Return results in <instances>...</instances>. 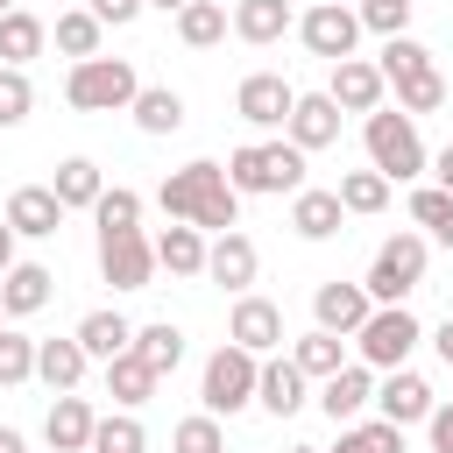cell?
Returning a JSON list of instances; mask_svg holds the SVG:
<instances>
[{"label":"cell","instance_id":"cell-13","mask_svg":"<svg viewBox=\"0 0 453 453\" xmlns=\"http://www.w3.org/2000/svg\"><path fill=\"white\" fill-rule=\"evenodd\" d=\"M368 403H375V368H368V361H340V368L319 382V411H326L333 425H354Z\"/></svg>","mask_w":453,"mask_h":453},{"label":"cell","instance_id":"cell-1","mask_svg":"<svg viewBox=\"0 0 453 453\" xmlns=\"http://www.w3.org/2000/svg\"><path fill=\"white\" fill-rule=\"evenodd\" d=\"M156 205H163L170 219L198 226V234H226V226H241V191L226 184V163H212V156L170 170V177L156 184Z\"/></svg>","mask_w":453,"mask_h":453},{"label":"cell","instance_id":"cell-7","mask_svg":"<svg viewBox=\"0 0 453 453\" xmlns=\"http://www.w3.org/2000/svg\"><path fill=\"white\" fill-rule=\"evenodd\" d=\"M255 368H262V354H248V347H234V340H226V347L205 361V382H198L205 411H212V418L248 411V403H255Z\"/></svg>","mask_w":453,"mask_h":453},{"label":"cell","instance_id":"cell-51","mask_svg":"<svg viewBox=\"0 0 453 453\" xmlns=\"http://www.w3.org/2000/svg\"><path fill=\"white\" fill-rule=\"evenodd\" d=\"M7 262H14V226L0 219V269H7Z\"/></svg>","mask_w":453,"mask_h":453},{"label":"cell","instance_id":"cell-48","mask_svg":"<svg viewBox=\"0 0 453 453\" xmlns=\"http://www.w3.org/2000/svg\"><path fill=\"white\" fill-rule=\"evenodd\" d=\"M432 347H439V361H446V368H453V311H446V319H439V333H432Z\"/></svg>","mask_w":453,"mask_h":453},{"label":"cell","instance_id":"cell-2","mask_svg":"<svg viewBox=\"0 0 453 453\" xmlns=\"http://www.w3.org/2000/svg\"><path fill=\"white\" fill-rule=\"evenodd\" d=\"M226 184L241 198H290V191H304V149L297 142H241L226 156Z\"/></svg>","mask_w":453,"mask_h":453},{"label":"cell","instance_id":"cell-42","mask_svg":"<svg viewBox=\"0 0 453 453\" xmlns=\"http://www.w3.org/2000/svg\"><path fill=\"white\" fill-rule=\"evenodd\" d=\"M28 375H35V340L14 333V326H0V389H14Z\"/></svg>","mask_w":453,"mask_h":453},{"label":"cell","instance_id":"cell-27","mask_svg":"<svg viewBox=\"0 0 453 453\" xmlns=\"http://www.w3.org/2000/svg\"><path fill=\"white\" fill-rule=\"evenodd\" d=\"M42 42H50L42 14H28V7H7V14H0V64L28 71V57H42Z\"/></svg>","mask_w":453,"mask_h":453},{"label":"cell","instance_id":"cell-21","mask_svg":"<svg viewBox=\"0 0 453 453\" xmlns=\"http://www.w3.org/2000/svg\"><path fill=\"white\" fill-rule=\"evenodd\" d=\"M368 311H375V297H368L361 283H340V276H333V283H319V290H311V319H319L326 333H340V340H347Z\"/></svg>","mask_w":453,"mask_h":453},{"label":"cell","instance_id":"cell-19","mask_svg":"<svg viewBox=\"0 0 453 453\" xmlns=\"http://www.w3.org/2000/svg\"><path fill=\"white\" fill-rule=\"evenodd\" d=\"M92 403L78 396V389H57L50 396V418H42V439L57 446V453H92Z\"/></svg>","mask_w":453,"mask_h":453},{"label":"cell","instance_id":"cell-54","mask_svg":"<svg viewBox=\"0 0 453 453\" xmlns=\"http://www.w3.org/2000/svg\"><path fill=\"white\" fill-rule=\"evenodd\" d=\"M283 453H326V446H283Z\"/></svg>","mask_w":453,"mask_h":453},{"label":"cell","instance_id":"cell-25","mask_svg":"<svg viewBox=\"0 0 453 453\" xmlns=\"http://www.w3.org/2000/svg\"><path fill=\"white\" fill-rule=\"evenodd\" d=\"M85 368H92V354L78 347V333H64V340H35V375H42L50 389H78Z\"/></svg>","mask_w":453,"mask_h":453},{"label":"cell","instance_id":"cell-12","mask_svg":"<svg viewBox=\"0 0 453 453\" xmlns=\"http://www.w3.org/2000/svg\"><path fill=\"white\" fill-rule=\"evenodd\" d=\"M304 389H311V375H304L290 354H262V368H255V403H262L269 418H297V411L311 403Z\"/></svg>","mask_w":453,"mask_h":453},{"label":"cell","instance_id":"cell-3","mask_svg":"<svg viewBox=\"0 0 453 453\" xmlns=\"http://www.w3.org/2000/svg\"><path fill=\"white\" fill-rule=\"evenodd\" d=\"M361 142H368V170H382L389 184H411L425 170V142H418V120L403 106H375L361 120Z\"/></svg>","mask_w":453,"mask_h":453},{"label":"cell","instance_id":"cell-41","mask_svg":"<svg viewBox=\"0 0 453 453\" xmlns=\"http://www.w3.org/2000/svg\"><path fill=\"white\" fill-rule=\"evenodd\" d=\"M170 453H226V432H219V418H212V411L184 418V425L170 432Z\"/></svg>","mask_w":453,"mask_h":453},{"label":"cell","instance_id":"cell-36","mask_svg":"<svg viewBox=\"0 0 453 453\" xmlns=\"http://www.w3.org/2000/svg\"><path fill=\"white\" fill-rule=\"evenodd\" d=\"M92 453H149L142 418H134V411H106V418L92 425Z\"/></svg>","mask_w":453,"mask_h":453},{"label":"cell","instance_id":"cell-10","mask_svg":"<svg viewBox=\"0 0 453 453\" xmlns=\"http://www.w3.org/2000/svg\"><path fill=\"white\" fill-rule=\"evenodd\" d=\"M290 106H297V85H290L283 71H248L241 92H234V113H241L248 127H283Z\"/></svg>","mask_w":453,"mask_h":453},{"label":"cell","instance_id":"cell-57","mask_svg":"<svg viewBox=\"0 0 453 453\" xmlns=\"http://www.w3.org/2000/svg\"><path fill=\"white\" fill-rule=\"evenodd\" d=\"M304 7H319V0H304Z\"/></svg>","mask_w":453,"mask_h":453},{"label":"cell","instance_id":"cell-58","mask_svg":"<svg viewBox=\"0 0 453 453\" xmlns=\"http://www.w3.org/2000/svg\"><path fill=\"white\" fill-rule=\"evenodd\" d=\"M50 453H57V446H50Z\"/></svg>","mask_w":453,"mask_h":453},{"label":"cell","instance_id":"cell-37","mask_svg":"<svg viewBox=\"0 0 453 453\" xmlns=\"http://www.w3.org/2000/svg\"><path fill=\"white\" fill-rule=\"evenodd\" d=\"M333 453H403V425H389V418H354Z\"/></svg>","mask_w":453,"mask_h":453},{"label":"cell","instance_id":"cell-45","mask_svg":"<svg viewBox=\"0 0 453 453\" xmlns=\"http://www.w3.org/2000/svg\"><path fill=\"white\" fill-rule=\"evenodd\" d=\"M446 205H453V191H439V184H418V191H411V219H418V226H439Z\"/></svg>","mask_w":453,"mask_h":453},{"label":"cell","instance_id":"cell-53","mask_svg":"<svg viewBox=\"0 0 453 453\" xmlns=\"http://www.w3.org/2000/svg\"><path fill=\"white\" fill-rule=\"evenodd\" d=\"M149 7H163V14H177V7H184V0H149Z\"/></svg>","mask_w":453,"mask_h":453},{"label":"cell","instance_id":"cell-33","mask_svg":"<svg viewBox=\"0 0 453 453\" xmlns=\"http://www.w3.org/2000/svg\"><path fill=\"white\" fill-rule=\"evenodd\" d=\"M134 354L156 368V382L163 375H177V361H184V333L170 326V319H156V326H134Z\"/></svg>","mask_w":453,"mask_h":453},{"label":"cell","instance_id":"cell-11","mask_svg":"<svg viewBox=\"0 0 453 453\" xmlns=\"http://www.w3.org/2000/svg\"><path fill=\"white\" fill-rule=\"evenodd\" d=\"M226 340H234V347H248V354H276V347H283V304H269V297L241 290V297H234V311H226Z\"/></svg>","mask_w":453,"mask_h":453},{"label":"cell","instance_id":"cell-38","mask_svg":"<svg viewBox=\"0 0 453 453\" xmlns=\"http://www.w3.org/2000/svg\"><path fill=\"white\" fill-rule=\"evenodd\" d=\"M333 191H340L347 212H382V205H389V177H382V170H347Z\"/></svg>","mask_w":453,"mask_h":453},{"label":"cell","instance_id":"cell-5","mask_svg":"<svg viewBox=\"0 0 453 453\" xmlns=\"http://www.w3.org/2000/svg\"><path fill=\"white\" fill-rule=\"evenodd\" d=\"M347 340H354V347H361V361L382 375V368H403V361H411V347L425 340V326H418L403 304H375V311H368Z\"/></svg>","mask_w":453,"mask_h":453},{"label":"cell","instance_id":"cell-24","mask_svg":"<svg viewBox=\"0 0 453 453\" xmlns=\"http://www.w3.org/2000/svg\"><path fill=\"white\" fill-rule=\"evenodd\" d=\"M50 191H57V205H64V212H92V205H99V191H106V177H99V163H92V156H64V163H57V177H50Z\"/></svg>","mask_w":453,"mask_h":453},{"label":"cell","instance_id":"cell-47","mask_svg":"<svg viewBox=\"0 0 453 453\" xmlns=\"http://www.w3.org/2000/svg\"><path fill=\"white\" fill-rule=\"evenodd\" d=\"M425 432H432V453H453V403H432Z\"/></svg>","mask_w":453,"mask_h":453},{"label":"cell","instance_id":"cell-52","mask_svg":"<svg viewBox=\"0 0 453 453\" xmlns=\"http://www.w3.org/2000/svg\"><path fill=\"white\" fill-rule=\"evenodd\" d=\"M432 241H446V248H453V205H446V219L432 226Z\"/></svg>","mask_w":453,"mask_h":453},{"label":"cell","instance_id":"cell-29","mask_svg":"<svg viewBox=\"0 0 453 453\" xmlns=\"http://www.w3.org/2000/svg\"><path fill=\"white\" fill-rule=\"evenodd\" d=\"M127 113H134L142 134H177V127H184V92H170V85H142Z\"/></svg>","mask_w":453,"mask_h":453},{"label":"cell","instance_id":"cell-17","mask_svg":"<svg viewBox=\"0 0 453 453\" xmlns=\"http://www.w3.org/2000/svg\"><path fill=\"white\" fill-rule=\"evenodd\" d=\"M382 92H389V85H382V71H375L368 57H340L333 78H326V99H333L340 113H375Z\"/></svg>","mask_w":453,"mask_h":453},{"label":"cell","instance_id":"cell-18","mask_svg":"<svg viewBox=\"0 0 453 453\" xmlns=\"http://www.w3.org/2000/svg\"><path fill=\"white\" fill-rule=\"evenodd\" d=\"M283 142H297L304 156H311V149H333V142H340V106H333L326 92H297V106H290V120H283Z\"/></svg>","mask_w":453,"mask_h":453},{"label":"cell","instance_id":"cell-15","mask_svg":"<svg viewBox=\"0 0 453 453\" xmlns=\"http://www.w3.org/2000/svg\"><path fill=\"white\" fill-rule=\"evenodd\" d=\"M255 269H262V255H255V241H248L241 226H226V234H212V241H205V276H212L219 290H234V297H241V290L255 283Z\"/></svg>","mask_w":453,"mask_h":453},{"label":"cell","instance_id":"cell-35","mask_svg":"<svg viewBox=\"0 0 453 453\" xmlns=\"http://www.w3.org/2000/svg\"><path fill=\"white\" fill-rule=\"evenodd\" d=\"M389 85H396V106H403L411 120L446 106V78H439V64H425V71H411V78H389Z\"/></svg>","mask_w":453,"mask_h":453},{"label":"cell","instance_id":"cell-50","mask_svg":"<svg viewBox=\"0 0 453 453\" xmlns=\"http://www.w3.org/2000/svg\"><path fill=\"white\" fill-rule=\"evenodd\" d=\"M0 453H28V439H21L14 425H0Z\"/></svg>","mask_w":453,"mask_h":453},{"label":"cell","instance_id":"cell-40","mask_svg":"<svg viewBox=\"0 0 453 453\" xmlns=\"http://www.w3.org/2000/svg\"><path fill=\"white\" fill-rule=\"evenodd\" d=\"M92 219H99V234H127V226H142V191H127V184H113V191H99V205H92Z\"/></svg>","mask_w":453,"mask_h":453},{"label":"cell","instance_id":"cell-39","mask_svg":"<svg viewBox=\"0 0 453 453\" xmlns=\"http://www.w3.org/2000/svg\"><path fill=\"white\" fill-rule=\"evenodd\" d=\"M425 64H432V50H425L418 35H382V57H375L382 85H389V78H411V71H425Z\"/></svg>","mask_w":453,"mask_h":453},{"label":"cell","instance_id":"cell-22","mask_svg":"<svg viewBox=\"0 0 453 453\" xmlns=\"http://www.w3.org/2000/svg\"><path fill=\"white\" fill-rule=\"evenodd\" d=\"M226 28H234L241 42H255V50H269V42H283V35L297 28V14H290V0H234Z\"/></svg>","mask_w":453,"mask_h":453},{"label":"cell","instance_id":"cell-23","mask_svg":"<svg viewBox=\"0 0 453 453\" xmlns=\"http://www.w3.org/2000/svg\"><path fill=\"white\" fill-rule=\"evenodd\" d=\"M340 219H347V205H340V191H290V226H297V241H333L340 234Z\"/></svg>","mask_w":453,"mask_h":453},{"label":"cell","instance_id":"cell-16","mask_svg":"<svg viewBox=\"0 0 453 453\" xmlns=\"http://www.w3.org/2000/svg\"><path fill=\"white\" fill-rule=\"evenodd\" d=\"M375 411H382L389 425H425V418H432V382H425L418 368H382Z\"/></svg>","mask_w":453,"mask_h":453},{"label":"cell","instance_id":"cell-28","mask_svg":"<svg viewBox=\"0 0 453 453\" xmlns=\"http://www.w3.org/2000/svg\"><path fill=\"white\" fill-rule=\"evenodd\" d=\"M156 269H170V276H205V234L198 226H163L156 234Z\"/></svg>","mask_w":453,"mask_h":453},{"label":"cell","instance_id":"cell-31","mask_svg":"<svg viewBox=\"0 0 453 453\" xmlns=\"http://www.w3.org/2000/svg\"><path fill=\"white\" fill-rule=\"evenodd\" d=\"M177 42H184V50L226 42V7H219V0H184V7H177Z\"/></svg>","mask_w":453,"mask_h":453},{"label":"cell","instance_id":"cell-49","mask_svg":"<svg viewBox=\"0 0 453 453\" xmlns=\"http://www.w3.org/2000/svg\"><path fill=\"white\" fill-rule=\"evenodd\" d=\"M432 177H439V191H453V142L439 149V163H432Z\"/></svg>","mask_w":453,"mask_h":453},{"label":"cell","instance_id":"cell-26","mask_svg":"<svg viewBox=\"0 0 453 453\" xmlns=\"http://www.w3.org/2000/svg\"><path fill=\"white\" fill-rule=\"evenodd\" d=\"M106 396H113L120 411H142V403L156 396V368H149L134 347H127V354H113V361H106Z\"/></svg>","mask_w":453,"mask_h":453},{"label":"cell","instance_id":"cell-30","mask_svg":"<svg viewBox=\"0 0 453 453\" xmlns=\"http://www.w3.org/2000/svg\"><path fill=\"white\" fill-rule=\"evenodd\" d=\"M78 347H85L92 361H113V354L134 347V326H127L120 311H85V319H78Z\"/></svg>","mask_w":453,"mask_h":453},{"label":"cell","instance_id":"cell-32","mask_svg":"<svg viewBox=\"0 0 453 453\" xmlns=\"http://www.w3.org/2000/svg\"><path fill=\"white\" fill-rule=\"evenodd\" d=\"M50 35H57V50L78 64V57H99V42H106V21H99L92 7H71V14H57V28H50Z\"/></svg>","mask_w":453,"mask_h":453},{"label":"cell","instance_id":"cell-56","mask_svg":"<svg viewBox=\"0 0 453 453\" xmlns=\"http://www.w3.org/2000/svg\"><path fill=\"white\" fill-rule=\"evenodd\" d=\"M0 326H7V311H0Z\"/></svg>","mask_w":453,"mask_h":453},{"label":"cell","instance_id":"cell-20","mask_svg":"<svg viewBox=\"0 0 453 453\" xmlns=\"http://www.w3.org/2000/svg\"><path fill=\"white\" fill-rule=\"evenodd\" d=\"M50 290H57V276H50L42 262H7V269H0V311H7V319H35V311L50 304Z\"/></svg>","mask_w":453,"mask_h":453},{"label":"cell","instance_id":"cell-8","mask_svg":"<svg viewBox=\"0 0 453 453\" xmlns=\"http://www.w3.org/2000/svg\"><path fill=\"white\" fill-rule=\"evenodd\" d=\"M297 42H304L311 57H326V64H340V57H354V42H361V14L340 7V0H319V7L297 14Z\"/></svg>","mask_w":453,"mask_h":453},{"label":"cell","instance_id":"cell-4","mask_svg":"<svg viewBox=\"0 0 453 453\" xmlns=\"http://www.w3.org/2000/svg\"><path fill=\"white\" fill-rule=\"evenodd\" d=\"M134 92H142V78H134L127 57H78L71 78H64V99L78 113H127Z\"/></svg>","mask_w":453,"mask_h":453},{"label":"cell","instance_id":"cell-6","mask_svg":"<svg viewBox=\"0 0 453 453\" xmlns=\"http://www.w3.org/2000/svg\"><path fill=\"white\" fill-rule=\"evenodd\" d=\"M418 283H425V241H418V234H389V241L375 248V262H368L361 290H368L375 304H403Z\"/></svg>","mask_w":453,"mask_h":453},{"label":"cell","instance_id":"cell-34","mask_svg":"<svg viewBox=\"0 0 453 453\" xmlns=\"http://www.w3.org/2000/svg\"><path fill=\"white\" fill-rule=\"evenodd\" d=\"M290 361H297L311 382H326V375L347 361V340H340V333H326V326H311L304 340H290Z\"/></svg>","mask_w":453,"mask_h":453},{"label":"cell","instance_id":"cell-9","mask_svg":"<svg viewBox=\"0 0 453 453\" xmlns=\"http://www.w3.org/2000/svg\"><path fill=\"white\" fill-rule=\"evenodd\" d=\"M99 276H106L113 290H149V283H156V241H149L142 226L99 234Z\"/></svg>","mask_w":453,"mask_h":453},{"label":"cell","instance_id":"cell-55","mask_svg":"<svg viewBox=\"0 0 453 453\" xmlns=\"http://www.w3.org/2000/svg\"><path fill=\"white\" fill-rule=\"evenodd\" d=\"M7 7H14V0H0V14H7Z\"/></svg>","mask_w":453,"mask_h":453},{"label":"cell","instance_id":"cell-44","mask_svg":"<svg viewBox=\"0 0 453 453\" xmlns=\"http://www.w3.org/2000/svg\"><path fill=\"white\" fill-rule=\"evenodd\" d=\"M411 7H418V0H361L354 14H361V28H375V35H403V28H411Z\"/></svg>","mask_w":453,"mask_h":453},{"label":"cell","instance_id":"cell-46","mask_svg":"<svg viewBox=\"0 0 453 453\" xmlns=\"http://www.w3.org/2000/svg\"><path fill=\"white\" fill-rule=\"evenodd\" d=\"M142 7H149V0H92V14H99L106 28H127V21L142 14Z\"/></svg>","mask_w":453,"mask_h":453},{"label":"cell","instance_id":"cell-43","mask_svg":"<svg viewBox=\"0 0 453 453\" xmlns=\"http://www.w3.org/2000/svg\"><path fill=\"white\" fill-rule=\"evenodd\" d=\"M28 106H35V85H28V71L0 64V127H21V120H28Z\"/></svg>","mask_w":453,"mask_h":453},{"label":"cell","instance_id":"cell-14","mask_svg":"<svg viewBox=\"0 0 453 453\" xmlns=\"http://www.w3.org/2000/svg\"><path fill=\"white\" fill-rule=\"evenodd\" d=\"M0 219L14 226V241H50V234L64 226V205H57V191H50V184H14Z\"/></svg>","mask_w":453,"mask_h":453}]
</instances>
